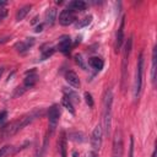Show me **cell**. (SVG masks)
<instances>
[{"label":"cell","instance_id":"cell-14","mask_svg":"<svg viewBox=\"0 0 157 157\" xmlns=\"http://www.w3.org/2000/svg\"><path fill=\"white\" fill-rule=\"evenodd\" d=\"M33 44H34V38H28V39L25 40V42H18V43H16L15 48H16V50H17L18 53H25V52H27Z\"/></svg>","mask_w":157,"mask_h":157},{"label":"cell","instance_id":"cell-6","mask_svg":"<svg viewBox=\"0 0 157 157\" xmlns=\"http://www.w3.org/2000/svg\"><path fill=\"white\" fill-rule=\"evenodd\" d=\"M59 117H60V110H59V105L58 104H53L49 110H48V121H49V134L52 135L54 132V130L56 129L58 121H59Z\"/></svg>","mask_w":157,"mask_h":157},{"label":"cell","instance_id":"cell-5","mask_svg":"<svg viewBox=\"0 0 157 157\" xmlns=\"http://www.w3.org/2000/svg\"><path fill=\"white\" fill-rule=\"evenodd\" d=\"M124 152V144H123V135L120 130H117L113 136V148H112V157H123Z\"/></svg>","mask_w":157,"mask_h":157},{"label":"cell","instance_id":"cell-20","mask_svg":"<svg viewBox=\"0 0 157 157\" xmlns=\"http://www.w3.org/2000/svg\"><path fill=\"white\" fill-rule=\"evenodd\" d=\"M64 92H65V96L71 101V102H75V103H78L80 102V97H78V94L75 92V91H72V90H67V88H64Z\"/></svg>","mask_w":157,"mask_h":157},{"label":"cell","instance_id":"cell-30","mask_svg":"<svg viewBox=\"0 0 157 157\" xmlns=\"http://www.w3.org/2000/svg\"><path fill=\"white\" fill-rule=\"evenodd\" d=\"M7 117V112H5V110H2V112H0V121H2L5 118Z\"/></svg>","mask_w":157,"mask_h":157},{"label":"cell","instance_id":"cell-17","mask_svg":"<svg viewBox=\"0 0 157 157\" xmlns=\"http://www.w3.org/2000/svg\"><path fill=\"white\" fill-rule=\"evenodd\" d=\"M55 18H56V9L55 7H50L45 12V22L52 26L54 22H55Z\"/></svg>","mask_w":157,"mask_h":157},{"label":"cell","instance_id":"cell-25","mask_svg":"<svg viewBox=\"0 0 157 157\" xmlns=\"http://www.w3.org/2000/svg\"><path fill=\"white\" fill-rule=\"evenodd\" d=\"M12 150V146H4L0 148V157H5L7 153H10Z\"/></svg>","mask_w":157,"mask_h":157},{"label":"cell","instance_id":"cell-1","mask_svg":"<svg viewBox=\"0 0 157 157\" xmlns=\"http://www.w3.org/2000/svg\"><path fill=\"white\" fill-rule=\"evenodd\" d=\"M42 114H43L42 110H40V112H39V110H34V112H32L31 114H28V115H26V117H22V118H20V119H17V120H15V121L7 124L6 126H4V128L1 129V131H0V137H1V139H7V137H10V136L17 134L20 130H22L26 125H28L29 123H32L36 118L40 117Z\"/></svg>","mask_w":157,"mask_h":157},{"label":"cell","instance_id":"cell-32","mask_svg":"<svg viewBox=\"0 0 157 157\" xmlns=\"http://www.w3.org/2000/svg\"><path fill=\"white\" fill-rule=\"evenodd\" d=\"M9 39H10V37H4V38H0V44H2V43H6Z\"/></svg>","mask_w":157,"mask_h":157},{"label":"cell","instance_id":"cell-19","mask_svg":"<svg viewBox=\"0 0 157 157\" xmlns=\"http://www.w3.org/2000/svg\"><path fill=\"white\" fill-rule=\"evenodd\" d=\"M31 9H32L31 5H25L23 7H21V9L17 11V13H16V21H22V20L27 16V13L31 11Z\"/></svg>","mask_w":157,"mask_h":157},{"label":"cell","instance_id":"cell-35","mask_svg":"<svg viewBox=\"0 0 157 157\" xmlns=\"http://www.w3.org/2000/svg\"><path fill=\"white\" fill-rule=\"evenodd\" d=\"M2 71H4V67H0V76H1V74H2Z\"/></svg>","mask_w":157,"mask_h":157},{"label":"cell","instance_id":"cell-9","mask_svg":"<svg viewBox=\"0 0 157 157\" xmlns=\"http://www.w3.org/2000/svg\"><path fill=\"white\" fill-rule=\"evenodd\" d=\"M124 25H125V17L123 16L121 17V21H120V26H119L118 32H117V37H115V44H114L115 53H119L120 52L121 45H123V42H124Z\"/></svg>","mask_w":157,"mask_h":157},{"label":"cell","instance_id":"cell-26","mask_svg":"<svg viewBox=\"0 0 157 157\" xmlns=\"http://www.w3.org/2000/svg\"><path fill=\"white\" fill-rule=\"evenodd\" d=\"M85 101H86V103H87V105H88V107H93L94 102H93V98H92L91 93H88V92H86V93H85Z\"/></svg>","mask_w":157,"mask_h":157},{"label":"cell","instance_id":"cell-4","mask_svg":"<svg viewBox=\"0 0 157 157\" xmlns=\"http://www.w3.org/2000/svg\"><path fill=\"white\" fill-rule=\"evenodd\" d=\"M131 48H132V36H130L126 42H125V47H124V52H123V64H121V77H123V83L126 78V67H128V63H129V55L131 53Z\"/></svg>","mask_w":157,"mask_h":157},{"label":"cell","instance_id":"cell-3","mask_svg":"<svg viewBox=\"0 0 157 157\" xmlns=\"http://www.w3.org/2000/svg\"><path fill=\"white\" fill-rule=\"evenodd\" d=\"M142 72H144V53H140L136 65V76H135V97L137 98L142 87Z\"/></svg>","mask_w":157,"mask_h":157},{"label":"cell","instance_id":"cell-10","mask_svg":"<svg viewBox=\"0 0 157 157\" xmlns=\"http://www.w3.org/2000/svg\"><path fill=\"white\" fill-rule=\"evenodd\" d=\"M37 81H38V75L36 74V71L34 70H32V71H27V76H26V78H25V81H23V88L25 90H28V88H31V87H33L36 83H37Z\"/></svg>","mask_w":157,"mask_h":157},{"label":"cell","instance_id":"cell-24","mask_svg":"<svg viewBox=\"0 0 157 157\" xmlns=\"http://www.w3.org/2000/svg\"><path fill=\"white\" fill-rule=\"evenodd\" d=\"M54 53V48H48V49H42V60H44V59H47V58H49L52 54Z\"/></svg>","mask_w":157,"mask_h":157},{"label":"cell","instance_id":"cell-29","mask_svg":"<svg viewBox=\"0 0 157 157\" xmlns=\"http://www.w3.org/2000/svg\"><path fill=\"white\" fill-rule=\"evenodd\" d=\"M6 15H7V10H5V9H0V21H1L2 18H5Z\"/></svg>","mask_w":157,"mask_h":157},{"label":"cell","instance_id":"cell-15","mask_svg":"<svg viewBox=\"0 0 157 157\" xmlns=\"http://www.w3.org/2000/svg\"><path fill=\"white\" fill-rule=\"evenodd\" d=\"M65 80L67 81L69 85H71L72 87H80V80H78V76L76 75V72L74 71H67L65 74Z\"/></svg>","mask_w":157,"mask_h":157},{"label":"cell","instance_id":"cell-8","mask_svg":"<svg viewBox=\"0 0 157 157\" xmlns=\"http://www.w3.org/2000/svg\"><path fill=\"white\" fill-rule=\"evenodd\" d=\"M75 20H76L75 12H72V11L69 10V9L63 10V11L60 12V15H59V23H60L61 26H69V25L74 23Z\"/></svg>","mask_w":157,"mask_h":157},{"label":"cell","instance_id":"cell-11","mask_svg":"<svg viewBox=\"0 0 157 157\" xmlns=\"http://www.w3.org/2000/svg\"><path fill=\"white\" fill-rule=\"evenodd\" d=\"M66 142H67L66 134H65V131H61L60 136H59V140H58V150H59L61 157H67V155H66V151H67Z\"/></svg>","mask_w":157,"mask_h":157},{"label":"cell","instance_id":"cell-22","mask_svg":"<svg viewBox=\"0 0 157 157\" xmlns=\"http://www.w3.org/2000/svg\"><path fill=\"white\" fill-rule=\"evenodd\" d=\"M70 140L75 141V142H83L86 139H85V135L82 132H78V131H75V132H70L69 136H67Z\"/></svg>","mask_w":157,"mask_h":157},{"label":"cell","instance_id":"cell-16","mask_svg":"<svg viewBox=\"0 0 157 157\" xmlns=\"http://www.w3.org/2000/svg\"><path fill=\"white\" fill-rule=\"evenodd\" d=\"M88 65H90L92 69L99 71V70L103 69V66H104V61H103L101 58H98V56H92V58L88 59Z\"/></svg>","mask_w":157,"mask_h":157},{"label":"cell","instance_id":"cell-2","mask_svg":"<svg viewBox=\"0 0 157 157\" xmlns=\"http://www.w3.org/2000/svg\"><path fill=\"white\" fill-rule=\"evenodd\" d=\"M112 103H113V94L110 90H107L104 93L103 99V128L104 134L108 136L110 134V126H112Z\"/></svg>","mask_w":157,"mask_h":157},{"label":"cell","instance_id":"cell-13","mask_svg":"<svg viewBox=\"0 0 157 157\" xmlns=\"http://www.w3.org/2000/svg\"><path fill=\"white\" fill-rule=\"evenodd\" d=\"M86 7H87V4L82 0H74V1L69 2V5H67V9L71 10L72 12L83 11V10H86Z\"/></svg>","mask_w":157,"mask_h":157},{"label":"cell","instance_id":"cell-23","mask_svg":"<svg viewBox=\"0 0 157 157\" xmlns=\"http://www.w3.org/2000/svg\"><path fill=\"white\" fill-rule=\"evenodd\" d=\"M92 21V16H87L82 20H78V22H76V28H82L85 26H88Z\"/></svg>","mask_w":157,"mask_h":157},{"label":"cell","instance_id":"cell-12","mask_svg":"<svg viewBox=\"0 0 157 157\" xmlns=\"http://www.w3.org/2000/svg\"><path fill=\"white\" fill-rule=\"evenodd\" d=\"M70 45H71V38L69 36H63L58 43V49H59V52L66 54L70 50Z\"/></svg>","mask_w":157,"mask_h":157},{"label":"cell","instance_id":"cell-7","mask_svg":"<svg viewBox=\"0 0 157 157\" xmlns=\"http://www.w3.org/2000/svg\"><path fill=\"white\" fill-rule=\"evenodd\" d=\"M102 140H103V129L101 125H97L93 129L92 136H91V145L93 147V150L98 151L102 146Z\"/></svg>","mask_w":157,"mask_h":157},{"label":"cell","instance_id":"cell-28","mask_svg":"<svg viewBox=\"0 0 157 157\" xmlns=\"http://www.w3.org/2000/svg\"><path fill=\"white\" fill-rule=\"evenodd\" d=\"M75 59H76V63H77L81 67H83V69H85V65H83V63H82V56H81V55H76V56H75Z\"/></svg>","mask_w":157,"mask_h":157},{"label":"cell","instance_id":"cell-34","mask_svg":"<svg viewBox=\"0 0 157 157\" xmlns=\"http://www.w3.org/2000/svg\"><path fill=\"white\" fill-rule=\"evenodd\" d=\"M37 21H38V17H34V18H33V20H32V23H36V22H37Z\"/></svg>","mask_w":157,"mask_h":157},{"label":"cell","instance_id":"cell-33","mask_svg":"<svg viewBox=\"0 0 157 157\" xmlns=\"http://www.w3.org/2000/svg\"><path fill=\"white\" fill-rule=\"evenodd\" d=\"M6 4H7L6 1H0V6H5Z\"/></svg>","mask_w":157,"mask_h":157},{"label":"cell","instance_id":"cell-18","mask_svg":"<svg viewBox=\"0 0 157 157\" xmlns=\"http://www.w3.org/2000/svg\"><path fill=\"white\" fill-rule=\"evenodd\" d=\"M156 61H157V48L153 47L152 50V69H151V80L152 83H156Z\"/></svg>","mask_w":157,"mask_h":157},{"label":"cell","instance_id":"cell-31","mask_svg":"<svg viewBox=\"0 0 157 157\" xmlns=\"http://www.w3.org/2000/svg\"><path fill=\"white\" fill-rule=\"evenodd\" d=\"M42 31H43V25L37 26V27H36V29H34V32H37V33H39V32H42Z\"/></svg>","mask_w":157,"mask_h":157},{"label":"cell","instance_id":"cell-36","mask_svg":"<svg viewBox=\"0 0 157 157\" xmlns=\"http://www.w3.org/2000/svg\"><path fill=\"white\" fill-rule=\"evenodd\" d=\"M88 157H96V156H93V155H90V156H88Z\"/></svg>","mask_w":157,"mask_h":157},{"label":"cell","instance_id":"cell-21","mask_svg":"<svg viewBox=\"0 0 157 157\" xmlns=\"http://www.w3.org/2000/svg\"><path fill=\"white\" fill-rule=\"evenodd\" d=\"M61 104H63V107L64 108H66L72 115L75 114V109H74V105H72V102L66 97V96H64L63 98H61Z\"/></svg>","mask_w":157,"mask_h":157},{"label":"cell","instance_id":"cell-27","mask_svg":"<svg viewBox=\"0 0 157 157\" xmlns=\"http://www.w3.org/2000/svg\"><path fill=\"white\" fill-rule=\"evenodd\" d=\"M129 157H134V137L130 136V147H129Z\"/></svg>","mask_w":157,"mask_h":157}]
</instances>
